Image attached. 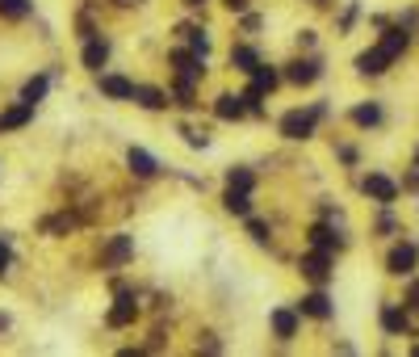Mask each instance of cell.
<instances>
[{"instance_id": "6da1fadb", "label": "cell", "mask_w": 419, "mask_h": 357, "mask_svg": "<svg viewBox=\"0 0 419 357\" xmlns=\"http://www.w3.org/2000/svg\"><path fill=\"white\" fill-rule=\"evenodd\" d=\"M319 118H323V105H315V109H289V114L281 118V135H285V139H311Z\"/></svg>"}, {"instance_id": "7a4b0ae2", "label": "cell", "mask_w": 419, "mask_h": 357, "mask_svg": "<svg viewBox=\"0 0 419 357\" xmlns=\"http://www.w3.org/2000/svg\"><path fill=\"white\" fill-rule=\"evenodd\" d=\"M415 261H419L415 244H394V248H390V257H386V269L403 277V273H411V269H415Z\"/></svg>"}, {"instance_id": "3957f363", "label": "cell", "mask_w": 419, "mask_h": 357, "mask_svg": "<svg viewBox=\"0 0 419 357\" xmlns=\"http://www.w3.org/2000/svg\"><path fill=\"white\" fill-rule=\"evenodd\" d=\"M302 273H306L311 282H327V277H332V253H323V248L306 253V257H302Z\"/></svg>"}, {"instance_id": "277c9868", "label": "cell", "mask_w": 419, "mask_h": 357, "mask_svg": "<svg viewBox=\"0 0 419 357\" xmlns=\"http://www.w3.org/2000/svg\"><path fill=\"white\" fill-rule=\"evenodd\" d=\"M135 315H139V303H135V294H130V290H122V294H118V303L109 307V324H113V328H126Z\"/></svg>"}, {"instance_id": "5b68a950", "label": "cell", "mask_w": 419, "mask_h": 357, "mask_svg": "<svg viewBox=\"0 0 419 357\" xmlns=\"http://www.w3.org/2000/svg\"><path fill=\"white\" fill-rule=\"evenodd\" d=\"M298 311H302V315H311V320H327L335 307H332V298H327L323 290H311V294L298 303Z\"/></svg>"}, {"instance_id": "8992f818", "label": "cell", "mask_w": 419, "mask_h": 357, "mask_svg": "<svg viewBox=\"0 0 419 357\" xmlns=\"http://www.w3.org/2000/svg\"><path fill=\"white\" fill-rule=\"evenodd\" d=\"M172 63H176V72H180V80H197V76L206 72V63H201V55H189V51H172Z\"/></svg>"}, {"instance_id": "52a82bcc", "label": "cell", "mask_w": 419, "mask_h": 357, "mask_svg": "<svg viewBox=\"0 0 419 357\" xmlns=\"http://www.w3.org/2000/svg\"><path fill=\"white\" fill-rule=\"evenodd\" d=\"M365 193L377 198V202H394L399 198V185L390 177H382V173H373V177H365Z\"/></svg>"}, {"instance_id": "ba28073f", "label": "cell", "mask_w": 419, "mask_h": 357, "mask_svg": "<svg viewBox=\"0 0 419 357\" xmlns=\"http://www.w3.org/2000/svg\"><path fill=\"white\" fill-rule=\"evenodd\" d=\"M390 63H394V59H390V55H386L382 47H373V51H365V55L356 59V68H361L365 76H377V72H386Z\"/></svg>"}, {"instance_id": "9c48e42d", "label": "cell", "mask_w": 419, "mask_h": 357, "mask_svg": "<svg viewBox=\"0 0 419 357\" xmlns=\"http://www.w3.org/2000/svg\"><path fill=\"white\" fill-rule=\"evenodd\" d=\"M105 59H109V42H105V38H92V42L84 47V68H88V72H101Z\"/></svg>"}, {"instance_id": "30bf717a", "label": "cell", "mask_w": 419, "mask_h": 357, "mask_svg": "<svg viewBox=\"0 0 419 357\" xmlns=\"http://www.w3.org/2000/svg\"><path fill=\"white\" fill-rule=\"evenodd\" d=\"M214 114H218L223 122H239V118L248 114V101H244V97H218Z\"/></svg>"}, {"instance_id": "8fae6325", "label": "cell", "mask_w": 419, "mask_h": 357, "mask_svg": "<svg viewBox=\"0 0 419 357\" xmlns=\"http://www.w3.org/2000/svg\"><path fill=\"white\" fill-rule=\"evenodd\" d=\"M101 92L113 97V101H135V85L122 80V76H101Z\"/></svg>"}, {"instance_id": "7c38bea8", "label": "cell", "mask_w": 419, "mask_h": 357, "mask_svg": "<svg viewBox=\"0 0 419 357\" xmlns=\"http://www.w3.org/2000/svg\"><path fill=\"white\" fill-rule=\"evenodd\" d=\"M289 80L294 85H315L319 80V63L315 59H294L289 63Z\"/></svg>"}, {"instance_id": "4fadbf2b", "label": "cell", "mask_w": 419, "mask_h": 357, "mask_svg": "<svg viewBox=\"0 0 419 357\" xmlns=\"http://www.w3.org/2000/svg\"><path fill=\"white\" fill-rule=\"evenodd\" d=\"M126 164H130V173H135V177H151V173H156V156H151V152H143V147H130Z\"/></svg>"}, {"instance_id": "5bb4252c", "label": "cell", "mask_w": 419, "mask_h": 357, "mask_svg": "<svg viewBox=\"0 0 419 357\" xmlns=\"http://www.w3.org/2000/svg\"><path fill=\"white\" fill-rule=\"evenodd\" d=\"M30 114H34V105H30V101H21V105L4 109V114H0V131H17V126H25V122H30Z\"/></svg>"}, {"instance_id": "9a60e30c", "label": "cell", "mask_w": 419, "mask_h": 357, "mask_svg": "<svg viewBox=\"0 0 419 357\" xmlns=\"http://www.w3.org/2000/svg\"><path fill=\"white\" fill-rule=\"evenodd\" d=\"M311 244H315V248H323V253H335V248H339L344 240L335 236L327 223H315V227H311Z\"/></svg>"}, {"instance_id": "2e32d148", "label": "cell", "mask_w": 419, "mask_h": 357, "mask_svg": "<svg viewBox=\"0 0 419 357\" xmlns=\"http://www.w3.org/2000/svg\"><path fill=\"white\" fill-rule=\"evenodd\" d=\"M277 80H281V76H277V68H264V63H260V68L251 72V92H260V97H264V92L277 89Z\"/></svg>"}, {"instance_id": "e0dca14e", "label": "cell", "mask_w": 419, "mask_h": 357, "mask_svg": "<svg viewBox=\"0 0 419 357\" xmlns=\"http://www.w3.org/2000/svg\"><path fill=\"white\" fill-rule=\"evenodd\" d=\"M273 332H277L281 341L298 337V315H294V311H273Z\"/></svg>"}, {"instance_id": "ac0fdd59", "label": "cell", "mask_w": 419, "mask_h": 357, "mask_svg": "<svg viewBox=\"0 0 419 357\" xmlns=\"http://www.w3.org/2000/svg\"><path fill=\"white\" fill-rule=\"evenodd\" d=\"M135 101L143 105V109H164L168 97L160 89H151V85H135Z\"/></svg>"}, {"instance_id": "d6986e66", "label": "cell", "mask_w": 419, "mask_h": 357, "mask_svg": "<svg viewBox=\"0 0 419 357\" xmlns=\"http://www.w3.org/2000/svg\"><path fill=\"white\" fill-rule=\"evenodd\" d=\"M407 324H411L407 311H399V307H382V328H386V332L399 337V332H407Z\"/></svg>"}, {"instance_id": "ffe728a7", "label": "cell", "mask_w": 419, "mask_h": 357, "mask_svg": "<svg viewBox=\"0 0 419 357\" xmlns=\"http://www.w3.org/2000/svg\"><path fill=\"white\" fill-rule=\"evenodd\" d=\"M231 63H235V68H239V72H256V68H260V55H256V51H251V47H235V51H231Z\"/></svg>"}, {"instance_id": "44dd1931", "label": "cell", "mask_w": 419, "mask_h": 357, "mask_svg": "<svg viewBox=\"0 0 419 357\" xmlns=\"http://www.w3.org/2000/svg\"><path fill=\"white\" fill-rule=\"evenodd\" d=\"M130 248H135V244H130V236H118V240L109 244V253H105V265H122V261L130 257Z\"/></svg>"}, {"instance_id": "7402d4cb", "label": "cell", "mask_w": 419, "mask_h": 357, "mask_svg": "<svg viewBox=\"0 0 419 357\" xmlns=\"http://www.w3.org/2000/svg\"><path fill=\"white\" fill-rule=\"evenodd\" d=\"M223 202H227V210H231V214H248V210H251L248 189H231V185H227V198H223Z\"/></svg>"}, {"instance_id": "603a6c76", "label": "cell", "mask_w": 419, "mask_h": 357, "mask_svg": "<svg viewBox=\"0 0 419 357\" xmlns=\"http://www.w3.org/2000/svg\"><path fill=\"white\" fill-rule=\"evenodd\" d=\"M377 118H382V109H377L373 101H369V105H356V109H352V122H356V126H373Z\"/></svg>"}, {"instance_id": "cb8c5ba5", "label": "cell", "mask_w": 419, "mask_h": 357, "mask_svg": "<svg viewBox=\"0 0 419 357\" xmlns=\"http://www.w3.org/2000/svg\"><path fill=\"white\" fill-rule=\"evenodd\" d=\"M30 13V0H0V17H8V21H21Z\"/></svg>"}, {"instance_id": "d4e9b609", "label": "cell", "mask_w": 419, "mask_h": 357, "mask_svg": "<svg viewBox=\"0 0 419 357\" xmlns=\"http://www.w3.org/2000/svg\"><path fill=\"white\" fill-rule=\"evenodd\" d=\"M42 97H46V76H34V80L21 89V101H30V105H34V101H42Z\"/></svg>"}, {"instance_id": "484cf974", "label": "cell", "mask_w": 419, "mask_h": 357, "mask_svg": "<svg viewBox=\"0 0 419 357\" xmlns=\"http://www.w3.org/2000/svg\"><path fill=\"white\" fill-rule=\"evenodd\" d=\"M227 185H231V189H248V193H251L256 177H251L248 169H231V173H227Z\"/></svg>"}, {"instance_id": "4316f807", "label": "cell", "mask_w": 419, "mask_h": 357, "mask_svg": "<svg viewBox=\"0 0 419 357\" xmlns=\"http://www.w3.org/2000/svg\"><path fill=\"white\" fill-rule=\"evenodd\" d=\"M185 34H189V47H193V55H201V59H206V55H210V38H206L201 30H185Z\"/></svg>"}, {"instance_id": "83f0119b", "label": "cell", "mask_w": 419, "mask_h": 357, "mask_svg": "<svg viewBox=\"0 0 419 357\" xmlns=\"http://www.w3.org/2000/svg\"><path fill=\"white\" fill-rule=\"evenodd\" d=\"M248 236L264 244V240H268V223H260V219H248Z\"/></svg>"}, {"instance_id": "f1b7e54d", "label": "cell", "mask_w": 419, "mask_h": 357, "mask_svg": "<svg viewBox=\"0 0 419 357\" xmlns=\"http://www.w3.org/2000/svg\"><path fill=\"white\" fill-rule=\"evenodd\" d=\"M180 135H185V139H189V147H206V135H201V131H189V126H185V131H180Z\"/></svg>"}, {"instance_id": "f546056e", "label": "cell", "mask_w": 419, "mask_h": 357, "mask_svg": "<svg viewBox=\"0 0 419 357\" xmlns=\"http://www.w3.org/2000/svg\"><path fill=\"white\" fill-rule=\"evenodd\" d=\"M407 307L419 311V282H411V290H407Z\"/></svg>"}, {"instance_id": "4dcf8cb0", "label": "cell", "mask_w": 419, "mask_h": 357, "mask_svg": "<svg viewBox=\"0 0 419 357\" xmlns=\"http://www.w3.org/2000/svg\"><path fill=\"white\" fill-rule=\"evenodd\" d=\"M8 261H13V253H8V244L0 240V273H8Z\"/></svg>"}, {"instance_id": "1f68e13d", "label": "cell", "mask_w": 419, "mask_h": 357, "mask_svg": "<svg viewBox=\"0 0 419 357\" xmlns=\"http://www.w3.org/2000/svg\"><path fill=\"white\" fill-rule=\"evenodd\" d=\"M227 8H235V13H244V8H248V0H227Z\"/></svg>"}, {"instance_id": "d6a6232c", "label": "cell", "mask_w": 419, "mask_h": 357, "mask_svg": "<svg viewBox=\"0 0 419 357\" xmlns=\"http://www.w3.org/2000/svg\"><path fill=\"white\" fill-rule=\"evenodd\" d=\"M4 324H8V315H0V328H4Z\"/></svg>"}, {"instance_id": "836d02e7", "label": "cell", "mask_w": 419, "mask_h": 357, "mask_svg": "<svg viewBox=\"0 0 419 357\" xmlns=\"http://www.w3.org/2000/svg\"><path fill=\"white\" fill-rule=\"evenodd\" d=\"M118 4H139V0H118Z\"/></svg>"}, {"instance_id": "e575fe53", "label": "cell", "mask_w": 419, "mask_h": 357, "mask_svg": "<svg viewBox=\"0 0 419 357\" xmlns=\"http://www.w3.org/2000/svg\"><path fill=\"white\" fill-rule=\"evenodd\" d=\"M185 4H193V8H197V4H201V0H185Z\"/></svg>"}, {"instance_id": "d590c367", "label": "cell", "mask_w": 419, "mask_h": 357, "mask_svg": "<svg viewBox=\"0 0 419 357\" xmlns=\"http://www.w3.org/2000/svg\"><path fill=\"white\" fill-rule=\"evenodd\" d=\"M415 164H419V156H415Z\"/></svg>"}]
</instances>
